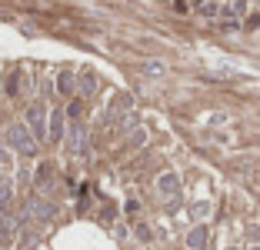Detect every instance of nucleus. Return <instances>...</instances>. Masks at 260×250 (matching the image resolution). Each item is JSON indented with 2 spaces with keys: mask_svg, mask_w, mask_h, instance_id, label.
<instances>
[{
  "mask_svg": "<svg viewBox=\"0 0 260 250\" xmlns=\"http://www.w3.org/2000/svg\"><path fill=\"white\" fill-rule=\"evenodd\" d=\"M7 140H10L14 150L23 153V157H34V153H37V140H34L30 127H23V123H14V127L7 130Z\"/></svg>",
  "mask_w": 260,
  "mask_h": 250,
  "instance_id": "f257e3e1",
  "label": "nucleus"
},
{
  "mask_svg": "<svg viewBox=\"0 0 260 250\" xmlns=\"http://www.w3.org/2000/svg\"><path fill=\"white\" fill-rule=\"evenodd\" d=\"M23 213H27L30 220H40V224H44V220L54 217V204H47L44 197H30V200H27V207H23Z\"/></svg>",
  "mask_w": 260,
  "mask_h": 250,
  "instance_id": "f03ea898",
  "label": "nucleus"
},
{
  "mask_svg": "<svg viewBox=\"0 0 260 250\" xmlns=\"http://www.w3.org/2000/svg\"><path fill=\"white\" fill-rule=\"evenodd\" d=\"M44 104H30V110H27V123H30V134L34 137H47V127H44Z\"/></svg>",
  "mask_w": 260,
  "mask_h": 250,
  "instance_id": "7ed1b4c3",
  "label": "nucleus"
},
{
  "mask_svg": "<svg viewBox=\"0 0 260 250\" xmlns=\"http://www.w3.org/2000/svg\"><path fill=\"white\" fill-rule=\"evenodd\" d=\"M67 150L77 153V157H84L87 144H84V130L77 127V123H70V134H67Z\"/></svg>",
  "mask_w": 260,
  "mask_h": 250,
  "instance_id": "20e7f679",
  "label": "nucleus"
},
{
  "mask_svg": "<svg viewBox=\"0 0 260 250\" xmlns=\"http://www.w3.org/2000/svg\"><path fill=\"white\" fill-rule=\"evenodd\" d=\"M47 134H50V140H60V137H63V114H60V110H50Z\"/></svg>",
  "mask_w": 260,
  "mask_h": 250,
  "instance_id": "39448f33",
  "label": "nucleus"
},
{
  "mask_svg": "<svg viewBox=\"0 0 260 250\" xmlns=\"http://www.w3.org/2000/svg\"><path fill=\"white\" fill-rule=\"evenodd\" d=\"M207 237H210V230H207V227H193L190 234H187V247H190V250H204Z\"/></svg>",
  "mask_w": 260,
  "mask_h": 250,
  "instance_id": "423d86ee",
  "label": "nucleus"
},
{
  "mask_svg": "<svg viewBox=\"0 0 260 250\" xmlns=\"http://www.w3.org/2000/svg\"><path fill=\"white\" fill-rule=\"evenodd\" d=\"M177 187H180L177 174H160L157 177V190H160V194H177Z\"/></svg>",
  "mask_w": 260,
  "mask_h": 250,
  "instance_id": "0eeeda50",
  "label": "nucleus"
},
{
  "mask_svg": "<svg viewBox=\"0 0 260 250\" xmlns=\"http://www.w3.org/2000/svg\"><path fill=\"white\" fill-rule=\"evenodd\" d=\"M74 87H77V74L74 70H63V74L57 77V90L60 93H74Z\"/></svg>",
  "mask_w": 260,
  "mask_h": 250,
  "instance_id": "6e6552de",
  "label": "nucleus"
},
{
  "mask_svg": "<svg viewBox=\"0 0 260 250\" xmlns=\"http://www.w3.org/2000/svg\"><path fill=\"white\" fill-rule=\"evenodd\" d=\"M93 90H97V77H93L90 70H84V74H80V93H84V97H90Z\"/></svg>",
  "mask_w": 260,
  "mask_h": 250,
  "instance_id": "1a4fd4ad",
  "label": "nucleus"
},
{
  "mask_svg": "<svg viewBox=\"0 0 260 250\" xmlns=\"http://www.w3.org/2000/svg\"><path fill=\"white\" fill-rule=\"evenodd\" d=\"M10 200H14V187H10L7 180H0V210H7Z\"/></svg>",
  "mask_w": 260,
  "mask_h": 250,
  "instance_id": "9d476101",
  "label": "nucleus"
},
{
  "mask_svg": "<svg viewBox=\"0 0 260 250\" xmlns=\"http://www.w3.org/2000/svg\"><path fill=\"white\" fill-rule=\"evenodd\" d=\"M50 177H54L50 164H40V170H37V183H40V187H47V183H50Z\"/></svg>",
  "mask_w": 260,
  "mask_h": 250,
  "instance_id": "9b49d317",
  "label": "nucleus"
},
{
  "mask_svg": "<svg viewBox=\"0 0 260 250\" xmlns=\"http://www.w3.org/2000/svg\"><path fill=\"white\" fill-rule=\"evenodd\" d=\"M144 140H147V134H144V130H134V137H130V147H140Z\"/></svg>",
  "mask_w": 260,
  "mask_h": 250,
  "instance_id": "f8f14e48",
  "label": "nucleus"
},
{
  "mask_svg": "<svg viewBox=\"0 0 260 250\" xmlns=\"http://www.w3.org/2000/svg\"><path fill=\"white\" fill-rule=\"evenodd\" d=\"M144 70H147V74H164V64L160 60H157V64L150 60V64H144Z\"/></svg>",
  "mask_w": 260,
  "mask_h": 250,
  "instance_id": "ddd939ff",
  "label": "nucleus"
},
{
  "mask_svg": "<svg viewBox=\"0 0 260 250\" xmlns=\"http://www.w3.org/2000/svg\"><path fill=\"white\" fill-rule=\"evenodd\" d=\"M207 210H210V207H207V204H197V207H193V217H204Z\"/></svg>",
  "mask_w": 260,
  "mask_h": 250,
  "instance_id": "4468645a",
  "label": "nucleus"
}]
</instances>
